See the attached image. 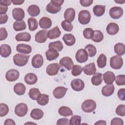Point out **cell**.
<instances>
[{
    "label": "cell",
    "instance_id": "1",
    "mask_svg": "<svg viewBox=\"0 0 125 125\" xmlns=\"http://www.w3.org/2000/svg\"><path fill=\"white\" fill-rule=\"evenodd\" d=\"M29 57V55H22L19 53L16 54L13 56L14 63L18 66H23L27 63Z\"/></svg>",
    "mask_w": 125,
    "mask_h": 125
},
{
    "label": "cell",
    "instance_id": "2",
    "mask_svg": "<svg viewBox=\"0 0 125 125\" xmlns=\"http://www.w3.org/2000/svg\"><path fill=\"white\" fill-rule=\"evenodd\" d=\"M82 109L85 112L90 113L95 110L96 108V102L91 99L84 101L81 105Z\"/></svg>",
    "mask_w": 125,
    "mask_h": 125
},
{
    "label": "cell",
    "instance_id": "3",
    "mask_svg": "<svg viewBox=\"0 0 125 125\" xmlns=\"http://www.w3.org/2000/svg\"><path fill=\"white\" fill-rule=\"evenodd\" d=\"M91 15L88 10H81L78 15V21L79 22L83 25L88 24L90 21Z\"/></svg>",
    "mask_w": 125,
    "mask_h": 125
},
{
    "label": "cell",
    "instance_id": "4",
    "mask_svg": "<svg viewBox=\"0 0 125 125\" xmlns=\"http://www.w3.org/2000/svg\"><path fill=\"white\" fill-rule=\"evenodd\" d=\"M123 64V60L119 55L112 57L110 60V66L114 69H120Z\"/></svg>",
    "mask_w": 125,
    "mask_h": 125
},
{
    "label": "cell",
    "instance_id": "5",
    "mask_svg": "<svg viewBox=\"0 0 125 125\" xmlns=\"http://www.w3.org/2000/svg\"><path fill=\"white\" fill-rule=\"evenodd\" d=\"M28 111V107L25 103L18 104L15 107V113L19 117L24 116Z\"/></svg>",
    "mask_w": 125,
    "mask_h": 125
},
{
    "label": "cell",
    "instance_id": "6",
    "mask_svg": "<svg viewBox=\"0 0 125 125\" xmlns=\"http://www.w3.org/2000/svg\"><path fill=\"white\" fill-rule=\"evenodd\" d=\"M88 55L87 52L84 49H79L75 55V58L77 62L83 63L88 60Z\"/></svg>",
    "mask_w": 125,
    "mask_h": 125
},
{
    "label": "cell",
    "instance_id": "7",
    "mask_svg": "<svg viewBox=\"0 0 125 125\" xmlns=\"http://www.w3.org/2000/svg\"><path fill=\"white\" fill-rule=\"evenodd\" d=\"M48 31L46 30H41L38 31L35 36V41L40 43H44L47 40Z\"/></svg>",
    "mask_w": 125,
    "mask_h": 125
},
{
    "label": "cell",
    "instance_id": "8",
    "mask_svg": "<svg viewBox=\"0 0 125 125\" xmlns=\"http://www.w3.org/2000/svg\"><path fill=\"white\" fill-rule=\"evenodd\" d=\"M123 15V10L120 7L114 6L109 10V15L113 19H118Z\"/></svg>",
    "mask_w": 125,
    "mask_h": 125
},
{
    "label": "cell",
    "instance_id": "9",
    "mask_svg": "<svg viewBox=\"0 0 125 125\" xmlns=\"http://www.w3.org/2000/svg\"><path fill=\"white\" fill-rule=\"evenodd\" d=\"M20 76L19 72L16 69H11L7 71L5 74V78L9 82H14L18 80Z\"/></svg>",
    "mask_w": 125,
    "mask_h": 125
},
{
    "label": "cell",
    "instance_id": "10",
    "mask_svg": "<svg viewBox=\"0 0 125 125\" xmlns=\"http://www.w3.org/2000/svg\"><path fill=\"white\" fill-rule=\"evenodd\" d=\"M60 65L58 63H53L49 64L46 68V72L49 76H54L57 74Z\"/></svg>",
    "mask_w": 125,
    "mask_h": 125
},
{
    "label": "cell",
    "instance_id": "11",
    "mask_svg": "<svg viewBox=\"0 0 125 125\" xmlns=\"http://www.w3.org/2000/svg\"><path fill=\"white\" fill-rule=\"evenodd\" d=\"M71 86L76 91H82L84 87V83L81 79H75L71 81Z\"/></svg>",
    "mask_w": 125,
    "mask_h": 125
},
{
    "label": "cell",
    "instance_id": "12",
    "mask_svg": "<svg viewBox=\"0 0 125 125\" xmlns=\"http://www.w3.org/2000/svg\"><path fill=\"white\" fill-rule=\"evenodd\" d=\"M59 63L61 66L64 67L68 70H70L74 65L72 60L69 57H64L62 58L60 60Z\"/></svg>",
    "mask_w": 125,
    "mask_h": 125
},
{
    "label": "cell",
    "instance_id": "13",
    "mask_svg": "<svg viewBox=\"0 0 125 125\" xmlns=\"http://www.w3.org/2000/svg\"><path fill=\"white\" fill-rule=\"evenodd\" d=\"M67 90V88L63 86H58L53 90V95L56 99H61L65 96Z\"/></svg>",
    "mask_w": 125,
    "mask_h": 125
},
{
    "label": "cell",
    "instance_id": "14",
    "mask_svg": "<svg viewBox=\"0 0 125 125\" xmlns=\"http://www.w3.org/2000/svg\"><path fill=\"white\" fill-rule=\"evenodd\" d=\"M12 16L17 21H22L25 16L24 11L21 8H15L12 10Z\"/></svg>",
    "mask_w": 125,
    "mask_h": 125
},
{
    "label": "cell",
    "instance_id": "15",
    "mask_svg": "<svg viewBox=\"0 0 125 125\" xmlns=\"http://www.w3.org/2000/svg\"><path fill=\"white\" fill-rule=\"evenodd\" d=\"M32 65L36 68H40L43 63V58L41 54L35 55L32 59Z\"/></svg>",
    "mask_w": 125,
    "mask_h": 125
},
{
    "label": "cell",
    "instance_id": "16",
    "mask_svg": "<svg viewBox=\"0 0 125 125\" xmlns=\"http://www.w3.org/2000/svg\"><path fill=\"white\" fill-rule=\"evenodd\" d=\"M16 50L19 53L24 54H28L31 52L32 47L28 44L20 43L17 45Z\"/></svg>",
    "mask_w": 125,
    "mask_h": 125
},
{
    "label": "cell",
    "instance_id": "17",
    "mask_svg": "<svg viewBox=\"0 0 125 125\" xmlns=\"http://www.w3.org/2000/svg\"><path fill=\"white\" fill-rule=\"evenodd\" d=\"M75 17V10L72 8H69L66 9L64 13V18L65 21L71 22L73 21Z\"/></svg>",
    "mask_w": 125,
    "mask_h": 125
},
{
    "label": "cell",
    "instance_id": "18",
    "mask_svg": "<svg viewBox=\"0 0 125 125\" xmlns=\"http://www.w3.org/2000/svg\"><path fill=\"white\" fill-rule=\"evenodd\" d=\"M115 90V87L113 84H109L104 85L102 89V94L105 96L109 97L111 96Z\"/></svg>",
    "mask_w": 125,
    "mask_h": 125
},
{
    "label": "cell",
    "instance_id": "19",
    "mask_svg": "<svg viewBox=\"0 0 125 125\" xmlns=\"http://www.w3.org/2000/svg\"><path fill=\"white\" fill-rule=\"evenodd\" d=\"M119 30V25L114 22L109 23L106 27V32L110 35L116 34Z\"/></svg>",
    "mask_w": 125,
    "mask_h": 125
},
{
    "label": "cell",
    "instance_id": "20",
    "mask_svg": "<svg viewBox=\"0 0 125 125\" xmlns=\"http://www.w3.org/2000/svg\"><path fill=\"white\" fill-rule=\"evenodd\" d=\"M61 34V32L58 26L48 31L47 36L49 39H54L59 38Z\"/></svg>",
    "mask_w": 125,
    "mask_h": 125
},
{
    "label": "cell",
    "instance_id": "21",
    "mask_svg": "<svg viewBox=\"0 0 125 125\" xmlns=\"http://www.w3.org/2000/svg\"><path fill=\"white\" fill-rule=\"evenodd\" d=\"M24 80L27 84L32 85L37 82L38 77L36 74L33 73H29L25 76Z\"/></svg>",
    "mask_w": 125,
    "mask_h": 125
},
{
    "label": "cell",
    "instance_id": "22",
    "mask_svg": "<svg viewBox=\"0 0 125 125\" xmlns=\"http://www.w3.org/2000/svg\"><path fill=\"white\" fill-rule=\"evenodd\" d=\"M83 69L84 74L87 75H94L96 72L95 64L94 62L86 64Z\"/></svg>",
    "mask_w": 125,
    "mask_h": 125
},
{
    "label": "cell",
    "instance_id": "23",
    "mask_svg": "<svg viewBox=\"0 0 125 125\" xmlns=\"http://www.w3.org/2000/svg\"><path fill=\"white\" fill-rule=\"evenodd\" d=\"M11 53V48L7 44H3L0 47V54L1 57L6 58L9 56Z\"/></svg>",
    "mask_w": 125,
    "mask_h": 125
},
{
    "label": "cell",
    "instance_id": "24",
    "mask_svg": "<svg viewBox=\"0 0 125 125\" xmlns=\"http://www.w3.org/2000/svg\"><path fill=\"white\" fill-rule=\"evenodd\" d=\"M103 79L105 83L107 84H112L115 80V76L113 72L107 71L103 74Z\"/></svg>",
    "mask_w": 125,
    "mask_h": 125
},
{
    "label": "cell",
    "instance_id": "25",
    "mask_svg": "<svg viewBox=\"0 0 125 125\" xmlns=\"http://www.w3.org/2000/svg\"><path fill=\"white\" fill-rule=\"evenodd\" d=\"M39 25L40 27L42 29H48L52 25V21L50 18L44 17L40 20Z\"/></svg>",
    "mask_w": 125,
    "mask_h": 125
},
{
    "label": "cell",
    "instance_id": "26",
    "mask_svg": "<svg viewBox=\"0 0 125 125\" xmlns=\"http://www.w3.org/2000/svg\"><path fill=\"white\" fill-rule=\"evenodd\" d=\"M62 40L67 46L73 45L76 42L75 37L71 34H65L62 37Z\"/></svg>",
    "mask_w": 125,
    "mask_h": 125
},
{
    "label": "cell",
    "instance_id": "27",
    "mask_svg": "<svg viewBox=\"0 0 125 125\" xmlns=\"http://www.w3.org/2000/svg\"><path fill=\"white\" fill-rule=\"evenodd\" d=\"M45 56L47 60L52 61L56 59L59 56V53L57 50L53 48H49L45 52Z\"/></svg>",
    "mask_w": 125,
    "mask_h": 125
},
{
    "label": "cell",
    "instance_id": "28",
    "mask_svg": "<svg viewBox=\"0 0 125 125\" xmlns=\"http://www.w3.org/2000/svg\"><path fill=\"white\" fill-rule=\"evenodd\" d=\"M15 39L18 42H29L31 40V35L27 32H21L17 34Z\"/></svg>",
    "mask_w": 125,
    "mask_h": 125
},
{
    "label": "cell",
    "instance_id": "29",
    "mask_svg": "<svg viewBox=\"0 0 125 125\" xmlns=\"http://www.w3.org/2000/svg\"><path fill=\"white\" fill-rule=\"evenodd\" d=\"M26 90L25 85L22 83H17L14 86V91L18 95H23Z\"/></svg>",
    "mask_w": 125,
    "mask_h": 125
},
{
    "label": "cell",
    "instance_id": "30",
    "mask_svg": "<svg viewBox=\"0 0 125 125\" xmlns=\"http://www.w3.org/2000/svg\"><path fill=\"white\" fill-rule=\"evenodd\" d=\"M43 112L42 110L39 108H35L31 111L30 113V116L32 119L38 120L42 118L43 116Z\"/></svg>",
    "mask_w": 125,
    "mask_h": 125
},
{
    "label": "cell",
    "instance_id": "31",
    "mask_svg": "<svg viewBox=\"0 0 125 125\" xmlns=\"http://www.w3.org/2000/svg\"><path fill=\"white\" fill-rule=\"evenodd\" d=\"M105 6L102 5H96L93 8V12L94 15L97 17L103 16L105 12Z\"/></svg>",
    "mask_w": 125,
    "mask_h": 125
},
{
    "label": "cell",
    "instance_id": "32",
    "mask_svg": "<svg viewBox=\"0 0 125 125\" xmlns=\"http://www.w3.org/2000/svg\"><path fill=\"white\" fill-rule=\"evenodd\" d=\"M27 12L30 16L32 17H36L39 15L40 13V9L38 6L33 4L28 7Z\"/></svg>",
    "mask_w": 125,
    "mask_h": 125
},
{
    "label": "cell",
    "instance_id": "33",
    "mask_svg": "<svg viewBox=\"0 0 125 125\" xmlns=\"http://www.w3.org/2000/svg\"><path fill=\"white\" fill-rule=\"evenodd\" d=\"M59 114L64 117H68L73 115V112L72 110L68 107L65 106H61L58 110Z\"/></svg>",
    "mask_w": 125,
    "mask_h": 125
},
{
    "label": "cell",
    "instance_id": "34",
    "mask_svg": "<svg viewBox=\"0 0 125 125\" xmlns=\"http://www.w3.org/2000/svg\"><path fill=\"white\" fill-rule=\"evenodd\" d=\"M91 81L94 85H99L103 82L102 74L100 73H95L91 78Z\"/></svg>",
    "mask_w": 125,
    "mask_h": 125
},
{
    "label": "cell",
    "instance_id": "35",
    "mask_svg": "<svg viewBox=\"0 0 125 125\" xmlns=\"http://www.w3.org/2000/svg\"><path fill=\"white\" fill-rule=\"evenodd\" d=\"M114 51L119 56H123L125 53V45L123 43H117L114 45Z\"/></svg>",
    "mask_w": 125,
    "mask_h": 125
},
{
    "label": "cell",
    "instance_id": "36",
    "mask_svg": "<svg viewBox=\"0 0 125 125\" xmlns=\"http://www.w3.org/2000/svg\"><path fill=\"white\" fill-rule=\"evenodd\" d=\"M26 28V24L24 21H16L13 23V28L16 31L24 30Z\"/></svg>",
    "mask_w": 125,
    "mask_h": 125
},
{
    "label": "cell",
    "instance_id": "37",
    "mask_svg": "<svg viewBox=\"0 0 125 125\" xmlns=\"http://www.w3.org/2000/svg\"><path fill=\"white\" fill-rule=\"evenodd\" d=\"M104 39L103 33L100 30H95L94 31L92 37V40L96 42H101Z\"/></svg>",
    "mask_w": 125,
    "mask_h": 125
},
{
    "label": "cell",
    "instance_id": "38",
    "mask_svg": "<svg viewBox=\"0 0 125 125\" xmlns=\"http://www.w3.org/2000/svg\"><path fill=\"white\" fill-rule=\"evenodd\" d=\"M41 94V93L40 91L37 88H31L28 93L29 97L33 100H37Z\"/></svg>",
    "mask_w": 125,
    "mask_h": 125
},
{
    "label": "cell",
    "instance_id": "39",
    "mask_svg": "<svg viewBox=\"0 0 125 125\" xmlns=\"http://www.w3.org/2000/svg\"><path fill=\"white\" fill-rule=\"evenodd\" d=\"M49 48H53L57 51H61L63 49V44L60 41L50 42L48 45Z\"/></svg>",
    "mask_w": 125,
    "mask_h": 125
},
{
    "label": "cell",
    "instance_id": "40",
    "mask_svg": "<svg viewBox=\"0 0 125 125\" xmlns=\"http://www.w3.org/2000/svg\"><path fill=\"white\" fill-rule=\"evenodd\" d=\"M84 49L87 52L88 56L90 57H94L97 53V49L96 47L91 44H87L85 46Z\"/></svg>",
    "mask_w": 125,
    "mask_h": 125
},
{
    "label": "cell",
    "instance_id": "41",
    "mask_svg": "<svg viewBox=\"0 0 125 125\" xmlns=\"http://www.w3.org/2000/svg\"><path fill=\"white\" fill-rule=\"evenodd\" d=\"M97 63L98 67L103 68L106 65V57L104 54H101L97 60Z\"/></svg>",
    "mask_w": 125,
    "mask_h": 125
},
{
    "label": "cell",
    "instance_id": "42",
    "mask_svg": "<svg viewBox=\"0 0 125 125\" xmlns=\"http://www.w3.org/2000/svg\"><path fill=\"white\" fill-rule=\"evenodd\" d=\"M28 24L29 29L33 31L36 30L38 27V23L36 19L34 18H29L28 20Z\"/></svg>",
    "mask_w": 125,
    "mask_h": 125
},
{
    "label": "cell",
    "instance_id": "43",
    "mask_svg": "<svg viewBox=\"0 0 125 125\" xmlns=\"http://www.w3.org/2000/svg\"><path fill=\"white\" fill-rule=\"evenodd\" d=\"M46 11L51 14H56L61 10V7H57L53 5L51 2H49L46 6Z\"/></svg>",
    "mask_w": 125,
    "mask_h": 125
},
{
    "label": "cell",
    "instance_id": "44",
    "mask_svg": "<svg viewBox=\"0 0 125 125\" xmlns=\"http://www.w3.org/2000/svg\"><path fill=\"white\" fill-rule=\"evenodd\" d=\"M37 103L42 106L47 104L49 102V96L46 94H41L37 100Z\"/></svg>",
    "mask_w": 125,
    "mask_h": 125
},
{
    "label": "cell",
    "instance_id": "45",
    "mask_svg": "<svg viewBox=\"0 0 125 125\" xmlns=\"http://www.w3.org/2000/svg\"><path fill=\"white\" fill-rule=\"evenodd\" d=\"M81 117L79 115H74L71 118L69 122L70 125H81Z\"/></svg>",
    "mask_w": 125,
    "mask_h": 125
},
{
    "label": "cell",
    "instance_id": "46",
    "mask_svg": "<svg viewBox=\"0 0 125 125\" xmlns=\"http://www.w3.org/2000/svg\"><path fill=\"white\" fill-rule=\"evenodd\" d=\"M61 26L63 30L67 32H70L73 28V26L71 22L66 21H63L61 22Z\"/></svg>",
    "mask_w": 125,
    "mask_h": 125
},
{
    "label": "cell",
    "instance_id": "47",
    "mask_svg": "<svg viewBox=\"0 0 125 125\" xmlns=\"http://www.w3.org/2000/svg\"><path fill=\"white\" fill-rule=\"evenodd\" d=\"M9 110V107L6 104L4 103L0 104V117H1L6 115Z\"/></svg>",
    "mask_w": 125,
    "mask_h": 125
},
{
    "label": "cell",
    "instance_id": "48",
    "mask_svg": "<svg viewBox=\"0 0 125 125\" xmlns=\"http://www.w3.org/2000/svg\"><path fill=\"white\" fill-rule=\"evenodd\" d=\"M71 73L72 75L74 76H77L80 75L83 71V68L80 65H73Z\"/></svg>",
    "mask_w": 125,
    "mask_h": 125
},
{
    "label": "cell",
    "instance_id": "49",
    "mask_svg": "<svg viewBox=\"0 0 125 125\" xmlns=\"http://www.w3.org/2000/svg\"><path fill=\"white\" fill-rule=\"evenodd\" d=\"M94 31L92 28H86L83 31V35L86 39H91Z\"/></svg>",
    "mask_w": 125,
    "mask_h": 125
},
{
    "label": "cell",
    "instance_id": "50",
    "mask_svg": "<svg viewBox=\"0 0 125 125\" xmlns=\"http://www.w3.org/2000/svg\"><path fill=\"white\" fill-rule=\"evenodd\" d=\"M115 82L118 85H124L125 84V75H119L115 77Z\"/></svg>",
    "mask_w": 125,
    "mask_h": 125
},
{
    "label": "cell",
    "instance_id": "51",
    "mask_svg": "<svg viewBox=\"0 0 125 125\" xmlns=\"http://www.w3.org/2000/svg\"><path fill=\"white\" fill-rule=\"evenodd\" d=\"M116 113L117 115L124 117L125 116V105L124 104L119 105L116 109Z\"/></svg>",
    "mask_w": 125,
    "mask_h": 125
},
{
    "label": "cell",
    "instance_id": "52",
    "mask_svg": "<svg viewBox=\"0 0 125 125\" xmlns=\"http://www.w3.org/2000/svg\"><path fill=\"white\" fill-rule=\"evenodd\" d=\"M8 34L6 29L4 27L0 28V41L4 40L7 37Z\"/></svg>",
    "mask_w": 125,
    "mask_h": 125
},
{
    "label": "cell",
    "instance_id": "53",
    "mask_svg": "<svg viewBox=\"0 0 125 125\" xmlns=\"http://www.w3.org/2000/svg\"><path fill=\"white\" fill-rule=\"evenodd\" d=\"M124 121L123 119L120 118H114L111 121V125H124Z\"/></svg>",
    "mask_w": 125,
    "mask_h": 125
},
{
    "label": "cell",
    "instance_id": "54",
    "mask_svg": "<svg viewBox=\"0 0 125 125\" xmlns=\"http://www.w3.org/2000/svg\"><path fill=\"white\" fill-rule=\"evenodd\" d=\"M117 95L119 98L121 100L124 101L125 100V88L120 89L118 92Z\"/></svg>",
    "mask_w": 125,
    "mask_h": 125
},
{
    "label": "cell",
    "instance_id": "55",
    "mask_svg": "<svg viewBox=\"0 0 125 125\" xmlns=\"http://www.w3.org/2000/svg\"><path fill=\"white\" fill-rule=\"evenodd\" d=\"M93 0H80V3L82 6L88 7L93 3Z\"/></svg>",
    "mask_w": 125,
    "mask_h": 125
},
{
    "label": "cell",
    "instance_id": "56",
    "mask_svg": "<svg viewBox=\"0 0 125 125\" xmlns=\"http://www.w3.org/2000/svg\"><path fill=\"white\" fill-rule=\"evenodd\" d=\"M8 19V17L6 14H0V24L5 23Z\"/></svg>",
    "mask_w": 125,
    "mask_h": 125
},
{
    "label": "cell",
    "instance_id": "57",
    "mask_svg": "<svg viewBox=\"0 0 125 125\" xmlns=\"http://www.w3.org/2000/svg\"><path fill=\"white\" fill-rule=\"evenodd\" d=\"M69 120L66 118L60 119L57 122V125H69Z\"/></svg>",
    "mask_w": 125,
    "mask_h": 125
},
{
    "label": "cell",
    "instance_id": "58",
    "mask_svg": "<svg viewBox=\"0 0 125 125\" xmlns=\"http://www.w3.org/2000/svg\"><path fill=\"white\" fill-rule=\"evenodd\" d=\"M64 0H52L50 2H51L53 5L57 7H61V5L63 4Z\"/></svg>",
    "mask_w": 125,
    "mask_h": 125
},
{
    "label": "cell",
    "instance_id": "59",
    "mask_svg": "<svg viewBox=\"0 0 125 125\" xmlns=\"http://www.w3.org/2000/svg\"><path fill=\"white\" fill-rule=\"evenodd\" d=\"M8 10V6L0 4V14H6Z\"/></svg>",
    "mask_w": 125,
    "mask_h": 125
},
{
    "label": "cell",
    "instance_id": "60",
    "mask_svg": "<svg viewBox=\"0 0 125 125\" xmlns=\"http://www.w3.org/2000/svg\"><path fill=\"white\" fill-rule=\"evenodd\" d=\"M12 2V0H0V4H1L2 5L8 6V5H10Z\"/></svg>",
    "mask_w": 125,
    "mask_h": 125
},
{
    "label": "cell",
    "instance_id": "61",
    "mask_svg": "<svg viewBox=\"0 0 125 125\" xmlns=\"http://www.w3.org/2000/svg\"><path fill=\"white\" fill-rule=\"evenodd\" d=\"M16 124L14 122V121L11 119H6L4 123V125H15Z\"/></svg>",
    "mask_w": 125,
    "mask_h": 125
},
{
    "label": "cell",
    "instance_id": "62",
    "mask_svg": "<svg viewBox=\"0 0 125 125\" xmlns=\"http://www.w3.org/2000/svg\"><path fill=\"white\" fill-rule=\"evenodd\" d=\"M24 2V0H12V3L14 5H21Z\"/></svg>",
    "mask_w": 125,
    "mask_h": 125
},
{
    "label": "cell",
    "instance_id": "63",
    "mask_svg": "<svg viewBox=\"0 0 125 125\" xmlns=\"http://www.w3.org/2000/svg\"><path fill=\"white\" fill-rule=\"evenodd\" d=\"M95 125H106V123L105 121H104V120H100V121H98V122H96L95 123Z\"/></svg>",
    "mask_w": 125,
    "mask_h": 125
},
{
    "label": "cell",
    "instance_id": "64",
    "mask_svg": "<svg viewBox=\"0 0 125 125\" xmlns=\"http://www.w3.org/2000/svg\"><path fill=\"white\" fill-rule=\"evenodd\" d=\"M115 2H116V3H120V4H123L125 1V0H123V1H121V0H115Z\"/></svg>",
    "mask_w": 125,
    "mask_h": 125
}]
</instances>
